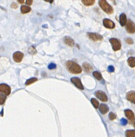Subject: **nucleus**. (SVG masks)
Listing matches in <instances>:
<instances>
[{
  "label": "nucleus",
  "instance_id": "nucleus-1",
  "mask_svg": "<svg viewBox=\"0 0 135 137\" xmlns=\"http://www.w3.org/2000/svg\"><path fill=\"white\" fill-rule=\"evenodd\" d=\"M66 66L68 71L72 74H80L82 71L80 66L74 61H68L67 62Z\"/></svg>",
  "mask_w": 135,
  "mask_h": 137
},
{
  "label": "nucleus",
  "instance_id": "nucleus-2",
  "mask_svg": "<svg viewBox=\"0 0 135 137\" xmlns=\"http://www.w3.org/2000/svg\"><path fill=\"white\" fill-rule=\"evenodd\" d=\"M99 4L101 9L109 15H111L114 13V9L109 4L106 0H100L99 1Z\"/></svg>",
  "mask_w": 135,
  "mask_h": 137
},
{
  "label": "nucleus",
  "instance_id": "nucleus-3",
  "mask_svg": "<svg viewBox=\"0 0 135 137\" xmlns=\"http://www.w3.org/2000/svg\"><path fill=\"white\" fill-rule=\"evenodd\" d=\"M87 36L90 40L94 42L101 41L104 39L103 37L101 35L95 32H87Z\"/></svg>",
  "mask_w": 135,
  "mask_h": 137
},
{
  "label": "nucleus",
  "instance_id": "nucleus-4",
  "mask_svg": "<svg viewBox=\"0 0 135 137\" xmlns=\"http://www.w3.org/2000/svg\"><path fill=\"white\" fill-rule=\"evenodd\" d=\"M109 42L111 44L112 49L114 51L120 50L122 47V44L120 40L116 38H111L109 39Z\"/></svg>",
  "mask_w": 135,
  "mask_h": 137
},
{
  "label": "nucleus",
  "instance_id": "nucleus-5",
  "mask_svg": "<svg viewBox=\"0 0 135 137\" xmlns=\"http://www.w3.org/2000/svg\"><path fill=\"white\" fill-rule=\"evenodd\" d=\"M126 30L130 34H133L135 32V23L131 20L129 19L126 24Z\"/></svg>",
  "mask_w": 135,
  "mask_h": 137
},
{
  "label": "nucleus",
  "instance_id": "nucleus-6",
  "mask_svg": "<svg viewBox=\"0 0 135 137\" xmlns=\"http://www.w3.org/2000/svg\"><path fill=\"white\" fill-rule=\"evenodd\" d=\"M11 89L8 85L4 84H0V93L4 94L6 96L9 95L10 94Z\"/></svg>",
  "mask_w": 135,
  "mask_h": 137
},
{
  "label": "nucleus",
  "instance_id": "nucleus-7",
  "mask_svg": "<svg viewBox=\"0 0 135 137\" xmlns=\"http://www.w3.org/2000/svg\"><path fill=\"white\" fill-rule=\"evenodd\" d=\"M95 96L98 99L103 102H106L108 101V97L105 93L101 90H97L95 93Z\"/></svg>",
  "mask_w": 135,
  "mask_h": 137
},
{
  "label": "nucleus",
  "instance_id": "nucleus-8",
  "mask_svg": "<svg viewBox=\"0 0 135 137\" xmlns=\"http://www.w3.org/2000/svg\"><path fill=\"white\" fill-rule=\"evenodd\" d=\"M103 24L105 27L108 29H113L116 27V24L111 20L104 18L103 20Z\"/></svg>",
  "mask_w": 135,
  "mask_h": 137
},
{
  "label": "nucleus",
  "instance_id": "nucleus-9",
  "mask_svg": "<svg viewBox=\"0 0 135 137\" xmlns=\"http://www.w3.org/2000/svg\"><path fill=\"white\" fill-rule=\"evenodd\" d=\"M24 54L21 52L17 51L14 53L13 55V59L14 61L18 63L21 62L23 59Z\"/></svg>",
  "mask_w": 135,
  "mask_h": 137
},
{
  "label": "nucleus",
  "instance_id": "nucleus-10",
  "mask_svg": "<svg viewBox=\"0 0 135 137\" xmlns=\"http://www.w3.org/2000/svg\"><path fill=\"white\" fill-rule=\"evenodd\" d=\"M71 81L78 89L84 90V87L83 85L81 79L78 77H73L71 78Z\"/></svg>",
  "mask_w": 135,
  "mask_h": 137
},
{
  "label": "nucleus",
  "instance_id": "nucleus-11",
  "mask_svg": "<svg viewBox=\"0 0 135 137\" xmlns=\"http://www.w3.org/2000/svg\"><path fill=\"white\" fill-rule=\"evenodd\" d=\"M83 70L85 73H90L93 70V68L92 65L87 62H84L82 64Z\"/></svg>",
  "mask_w": 135,
  "mask_h": 137
},
{
  "label": "nucleus",
  "instance_id": "nucleus-12",
  "mask_svg": "<svg viewBox=\"0 0 135 137\" xmlns=\"http://www.w3.org/2000/svg\"><path fill=\"white\" fill-rule=\"evenodd\" d=\"M126 98L129 101L133 103H135V92L134 91L128 92L126 94Z\"/></svg>",
  "mask_w": 135,
  "mask_h": 137
},
{
  "label": "nucleus",
  "instance_id": "nucleus-13",
  "mask_svg": "<svg viewBox=\"0 0 135 137\" xmlns=\"http://www.w3.org/2000/svg\"><path fill=\"white\" fill-rule=\"evenodd\" d=\"M125 115L127 118L130 120L134 122L135 121V115L133 112L129 110H125Z\"/></svg>",
  "mask_w": 135,
  "mask_h": 137
},
{
  "label": "nucleus",
  "instance_id": "nucleus-14",
  "mask_svg": "<svg viewBox=\"0 0 135 137\" xmlns=\"http://www.w3.org/2000/svg\"><path fill=\"white\" fill-rule=\"evenodd\" d=\"M64 43L68 46L72 47L75 44L74 40L69 36H65L64 38Z\"/></svg>",
  "mask_w": 135,
  "mask_h": 137
},
{
  "label": "nucleus",
  "instance_id": "nucleus-15",
  "mask_svg": "<svg viewBox=\"0 0 135 137\" xmlns=\"http://www.w3.org/2000/svg\"><path fill=\"white\" fill-rule=\"evenodd\" d=\"M99 110L101 114L104 115L109 111V108L107 104L102 103L99 106Z\"/></svg>",
  "mask_w": 135,
  "mask_h": 137
},
{
  "label": "nucleus",
  "instance_id": "nucleus-16",
  "mask_svg": "<svg viewBox=\"0 0 135 137\" xmlns=\"http://www.w3.org/2000/svg\"><path fill=\"white\" fill-rule=\"evenodd\" d=\"M127 22V16L126 14L123 13L121 14L119 17V23L121 25L122 27H124L126 25Z\"/></svg>",
  "mask_w": 135,
  "mask_h": 137
},
{
  "label": "nucleus",
  "instance_id": "nucleus-17",
  "mask_svg": "<svg viewBox=\"0 0 135 137\" xmlns=\"http://www.w3.org/2000/svg\"><path fill=\"white\" fill-rule=\"evenodd\" d=\"M21 13L24 14L30 12L31 10V8L30 6H27L26 5H22L21 7Z\"/></svg>",
  "mask_w": 135,
  "mask_h": 137
},
{
  "label": "nucleus",
  "instance_id": "nucleus-18",
  "mask_svg": "<svg viewBox=\"0 0 135 137\" xmlns=\"http://www.w3.org/2000/svg\"><path fill=\"white\" fill-rule=\"evenodd\" d=\"M127 63L130 67L132 68L135 67V57H130L127 59Z\"/></svg>",
  "mask_w": 135,
  "mask_h": 137
},
{
  "label": "nucleus",
  "instance_id": "nucleus-19",
  "mask_svg": "<svg viewBox=\"0 0 135 137\" xmlns=\"http://www.w3.org/2000/svg\"><path fill=\"white\" fill-rule=\"evenodd\" d=\"M95 0H82L81 2L83 4L86 6H92L95 4Z\"/></svg>",
  "mask_w": 135,
  "mask_h": 137
},
{
  "label": "nucleus",
  "instance_id": "nucleus-20",
  "mask_svg": "<svg viewBox=\"0 0 135 137\" xmlns=\"http://www.w3.org/2000/svg\"><path fill=\"white\" fill-rule=\"evenodd\" d=\"M93 76L94 77V78H96L97 80H100L102 78V76L101 73L98 71H95V72H93Z\"/></svg>",
  "mask_w": 135,
  "mask_h": 137
},
{
  "label": "nucleus",
  "instance_id": "nucleus-21",
  "mask_svg": "<svg viewBox=\"0 0 135 137\" xmlns=\"http://www.w3.org/2000/svg\"><path fill=\"white\" fill-rule=\"evenodd\" d=\"M28 52L31 55H35L37 53V51L34 46H31L28 49Z\"/></svg>",
  "mask_w": 135,
  "mask_h": 137
},
{
  "label": "nucleus",
  "instance_id": "nucleus-22",
  "mask_svg": "<svg viewBox=\"0 0 135 137\" xmlns=\"http://www.w3.org/2000/svg\"><path fill=\"white\" fill-rule=\"evenodd\" d=\"M38 80V79L36 78H30L27 80L26 82L25 85L27 86H28L30 85L31 84H32L36 82Z\"/></svg>",
  "mask_w": 135,
  "mask_h": 137
},
{
  "label": "nucleus",
  "instance_id": "nucleus-23",
  "mask_svg": "<svg viewBox=\"0 0 135 137\" xmlns=\"http://www.w3.org/2000/svg\"><path fill=\"white\" fill-rule=\"evenodd\" d=\"M126 137H135V130H127L125 133Z\"/></svg>",
  "mask_w": 135,
  "mask_h": 137
},
{
  "label": "nucleus",
  "instance_id": "nucleus-24",
  "mask_svg": "<svg viewBox=\"0 0 135 137\" xmlns=\"http://www.w3.org/2000/svg\"><path fill=\"white\" fill-rule=\"evenodd\" d=\"M91 101L93 106H94V107L95 108H98L99 106V102L96 99L93 98L91 100Z\"/></svg>",
  "mask_w": 135,
  "mask_h": 137
},
{
  "label": "nucleus",
  "instance_id": "nucleus-25",
  "mask_svg": "<svg viewBox=\"0 0 135 137\" xmlns=\"http://www.w3.org/2000/svg\"><path fill=\"white\" fill-rule=\"evenodd\" d=\"M6 98V96L5 95L0 93V105H3L5 103Z\"/></svg>",
  "mask_w": 135,
  "mask_h": 137
},
{
  "label": "nucleus",
  "instance_id": "nucleus-26",
  "mask_svg": "<svg viewBox=\"0 0 135 137\" xmlns=\"http://www.w3.org/2000/svg\"><path fill=\"white\" fill-rule=\"evenodd\" d=\"M125 41L126 43L127 44H133L134 43V41H133V39L132 38H125Z\"/></svg>",
  "mask_w": 135,
  "mask_h": 137
},
{
  "label": "nucleus",
  "instance_id": "nucleus-27",
  "mask_svg": "<svg viewBox=\"0 0 135 137\" xmlns=\"http://www.w3.org/2000/svg\"><path fill=\"white\" fill-rule=\"evenodd\" d=\"M109 118L110 120H114L116 118V116L114 113L111 112L109 115Z\"/></svg>",
  "mask_w": 135,
  "mask_h": 137
},
{
  "label": "nucleus",
  "instance_id": "nucleus-28",
  "mask_svg": "<svg viewBox=\"0 0 135 137\" xmlns=\"http://www.w3.org/2000/svg\"><path fill=\"white\" fill-rule=\"evenodd\" d=\"M56 65L54 63H51L48 66V68L50 70H53V69H55L56 68Z\"/></svg>",
  "mask_w": 135,
  "mask_h": 137
},
{
  "label": "nucleus",
  "instance_id": "nucleus-29",
  "mask_svg": "<svg viewBox=\"0 0 135 137\" xmlns=\"http://www.w3.org/2000/svg\"><path fill=\"white\" fill-rule=\"evenodd\" d=\"M108 71L110 73L113 72L115 71V68L113 66H109L108 67Z\"/></svg>",
  "mask_w": 135,
  "mask_h": 137
},
{
  "label": "nucleus",
  "instance_id": "nucleus-30",
  "mask_svg": "<svg viewBox=\"0 0 135 137\" xmlns=\"http://www.w3.org/2000/svg\"><path fill=\"white\" fill-rule=\"evenodd\" d=\"M11 7L13 9H17L18 8V6L16 3L13 2V3L11 4Z\"/></svg>",
  "mask_w": 135,
  "mask_h": 137
},
{
  "label": "nucleus",
  "instance_id": "nucleus-31",
  "mask_svg": "<svg viewBox=\"0 0 135 137\" xmlns=\"http://www.w3.org/2000/svg\"><path fill=\"white\" fill-rule=\"evenodd\" d=\"M33 1L32 0H27L26 1V4L28 6H30V5H31L32 4Z\"/></svg>",
  "mask_w": 135,
  "mask_h": 137
},
{
  "label": "nucleus",
  "instance_id": "nucleus-32",
  "mask_svg": "<svg viewBox=\"0 0 135 137\" xmlns=\"http://www.w3.org/2000/svg\"><path fill=\"white\" fill-rule=\"evenodd\" d=\"M18 2L20 3V4H22L24 3V0H18Z\"/></svg>",
  "mask_w": 135,
  "mask_h": 137
},
{
  "label": "nucleus",
  "instance_id": "nucleus-33",
  "mask_svg": "<svg viewBox=\"0 0 135 137\" xmlns=\"http://www.w3.org/2000/svg\"><path fill=\"white\" fill-rule=\"evenodd\" d=\"M43 27L45 28H47V25H43L42 26Z\"/></svg>",
  "mask_w": 135,
  "mask_h": 137
}]
</instances>
